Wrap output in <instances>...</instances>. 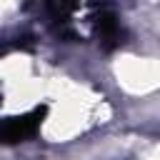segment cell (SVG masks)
Returning a JSON list of instances; mask_svg holds the SVG:
<instances>
[{
  "mask_svg": "<svg viewBox=\"0 0 160 160\" xmlns=\"http://www.w3.org/2000/svg\"><path fill=\"white\" fill-rule=\"evenodd\" d=\"M95 30H98V38H100V45L102 50H115L125 42V30L118 20V15L112 10H102L95 20Z\"/></svg>",
  "mask_w": 160,
  "mask_h": 160,
  "instance_id": "cell-2",
  "label": "cell"
},
{
  "mask_svg": "<svg viewBox=\"0 0 160 160\" xmlns=\"http://www.w3.org/2000/svg\"><path fill=\"white\" fill-rule=\"evenodd\" d=\"M45 115H48V105H40V108H35L25 115H15V118L2 120L0 122V142L15 145V142H25V140L35 138Z\"/></svg>",
  "mask_w": 160,
  "mask_h": 160,
  "instance_id": "cell-1",
  "label": "cell"
}]
</instances>
